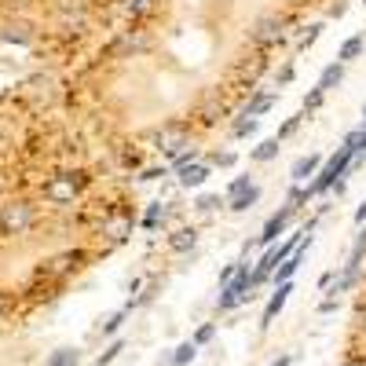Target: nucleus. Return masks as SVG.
Wrapping results in <instances>:
<instances>
[{
    "label": "nucleus",
    "mask_w": 366,
    "mask_h": 366,
    "mask_svg": "<svg viewBox=\"0 0 366 366\" xmlns=\"http://www.w3.org/2000/svg\"><path fill=\"white\" fill-rule=\"evenodd\" d=\"M282 37V19H275V15H264V19H257V26L249 29V41L253 44H275Z\"/></svg>",
    "instance_id": "obj_6"
},
{
    "label": "nucleus",
    "mask_w": 366,
    "mask_h": 366,
    "mask_svg": "<svg viewBox=\"0 0 366 366\" xmlns=\"http://www.w3.org/2000/svg\"><path fill=\"white\" fill-rule=\"evenodd\" d=\"M77 363V348H55L48 356V366H73Z\"/></svg>",
    "instance_id": "obj_22"
},
{
    "label": "nucleus",
    "mask_w": 366,
    "mask_h": 366,
    "mask_svg": "<svg viewBox=\"0 0 366 366\" xmlns=\"http://www.w3.org/2000/svg\"><path fill=\"white\" fill-rule=\"evenodd\" d=\"M363 129H366V106H363Z\"/></svg>",
    "instance_id": "obj_40"
},
{
    "label": "nucleus",
    "mask_w": 366,
    "mask_h": 366,
    "mask_svg": "<svg viewBox=\"0 0 366 366\" xmlns=\"http://www.w3.org/2000/svg\"><path fill=\"white\" fill-rule=\"evenodd\" d=\"M363 44H366V37H359V34H356V37H348V41L341 44V52H337V62H341V66L363 55Z\"/></svg>",
    "instance_id": "obj_15"
},
{
    "label": "nucleus",
    "mask_w": 366,
    "mask_h": 366,
    "mask_svg": "<svg viewBox=\"0 0 366 366\" xmlns=\"http://www.w3.org/2000/svg\"><path fill=\"white\" fill-rule=\"evenodd\" d=\"M73 366H77V363H73Z\"/></svg>",
    "instance_id": "obj_43"
},
{
    "label": "nucleus",
    "mask_w": 366,
    "mask_h": 366,
    "mask_svg": "<svg viewBox=\"0 0 366 366\" xmlns=\"http://www.w3.org/2000/svg\"><path fill=\"white\" fill-rule=\"evenodd\" d=\"M249 187H253V180H249V176L231 180V187H227V202H231V198H238V195H242V190H249Z\"/></svg>",
    "instance_id": "obj_30"
},
{
    "label": "nucleus",
    "mask_w": 366,
    "mask_h": 366,
    "mask_svg": "<svg viewBox=\"0 0 366 366\" xmlns=\"http://www.w3.org/2000/svg\"><path fill=\"white\" fill-rule=\"evenodd\" d=\"M195 242H198V231H195V227H176V231L169 234V249H172V253L195 249Z\"/></svg>",
    "instance_id": "obj_11"
},
{
    "label": "nucleus",
    "mask_w": 366,
    "mask_h": 366,
    "mask_svg": "<svg viewBox=\"0 0 366 366\" xmlns=\"http://www.w3.org/2000/svg\"><path fill=\"white\" fill-rule=\"evenodd\" d=\"M216 205H220V198H216V195H202V198L195 202V209H198V213H213Z\"/></svg>",
    "instance_id": "obj_31"
},
{
    "label": "nucleus",
    "mask_w": 366,
    "mask_h": 366,
    "mask_svg": "<svg viewBox=\"0 0 366 366\" xmlns=\"http://www.w3.org/2000/svg\"><path fill=\"white\" fill-rule=\"evenodd\" d=\"M293 213H297V205H290V202H286L279 213H272V216H267V224H264V231H260L257 242H260V246H275V242H279V234H282L286 227H290Z\"/></svg>",
    "instance_id": "obj_4"
},
{
    "label": "nucleus",
    "mask_w": 366,
    "mask_h": 366,
    "mask_svg": "<svg viewBox=\"0 0 366 366\" xmlns=\"http://www.w3.org/2000/svg\"><path fill=\"white\" fill-rule=\"evenodd\" d=\"M319 165H323V157H319V154H300L297 162L290 165L293 183H308L311 176H319Z\"/></svg>",
    "instance_id": "obj_7"
},
{
    "label": "nucleus",
    "mask_w": 366,
    "mask_h": 366,
    "mask_svg": "<svg viewBox=\"0 0 366 366\" xmlns=\"http://www.w3.org/2000/svg\"><path fill=\"white\" fill-rule=\"evenodd\" d=\"M319 34H323V22H311L304 34H300V41H297V52H308V48L319 41Z\"/></svg>",
    "instance_id": "obj_23"
},
{
    "label": "nucleus",
    "mask_w": 366,
    "mask_h": 366,
    "mask_svg": "<svg viewBox=\"0 0 366 366\" xmlns=\"http://www.w3.org/2000/svg\"><path fill=\"white\" fill-rule=\"evenodd\" d=\"M165 176H169V169L162 165V169H147V172H143L139 180H165Z\"/></svg>",
    "instance_id": "obj_35"
},
{
    "label": "nucleus",
    "mask_w": 366,
    "mask_h": 366,
    "mask_svg": "<svg viewBox=\"0 0 366 366\" xmlns=\"http://www.w3.org/2000/svg\"><path fill=\"white\" fill-rule=\"evenodd\" d=\"M352 162H356V150L348 147V143L341 139V147H337V154L330 157V162L323 165V172L315 176L311 183H308V190H311V198H323L326 190H333L337 183H344V176H348V169H352Z\"/></svg>",
    "instance_id": "obj_1"
},
{
    "label": "nucleus",
    "mask_w": 366,
    "mask_h": 366,
    "mask_svg": "<svg viewBox=\"0 0 366 366\" xmlns=\"http://www.w3.org/2000/svg\"><path fill=\"white\" fill-rule=\"evenodd\" d=\"M363 4H366V0H363Z\"/></svg>",
    "instance_id": "obj_42"
},
{
    "label": "nucleus",
    "mask_w": 366,
    "mask_h": 366,
    "mask_svg": "<svg viewBox=\"0 0 366 366\" xmlns=\"http://www.w3.org/2000/svg\"><path fill=\"white\" fill-rule=\"evenodd\" d=\"M150 4H154V0H132V11H136V15H139V11H147V8H150Z\"/></svg>",
    "instance_id": "obj_37"
},
{
    "label": "nucleus",
    "mask_w": 366,
    "mask_h": 366,
    "mask_svg": "<svg viewBox=\"0 0 366 366\" xmlns=\"http://www.w3.org/2000/svg\"><path fill=\"white\" fill-rule=\"evenodd\" d=\"M333 279H337V272H326V275L319 279V290H330V286H333Z\"/></svg>",
    "instance_id": "obj_36"
},
{
    "label": "nucleus",
    "mask_w": 366,
    "mask_h": 366,
    "mask_svg": "<svg viewBox=\"0 0 366 366\" xmlns=\"http://www.w3.org/2000/svg\"><path fill=\"white\" fill-rule=\"evenodd\" d=\"M257 125H260L257 118H246V114H242V118L234 121V129H231V132H234L238 139H242V136H253V132H257Z\"/></svg>",
    "instance_id": "obj_27"
},
{
    "label": "nucleus",
    "mask_w": 366,
    "mask_h": 366,
    "mask_svg": "<svg viewBox=\"0 0 366 366\" xmlns=\"http://www.w3.org/2000/svg\"><path fill=\"white\" fill-rule=\"evenodd\" d=\"M121 352H125V341H121V337H114V341H110V344L103 348V356L95 359V366H110V363H114Z\"/></svg>",
    "instance_id": "obj_21"
},
{
    "label": "nucleus",
    "mask_w": 366,
    "mask_h": 366,
    "mask_svg": "<svg viewBox=\"0 0 366 366\" xmlns=\"http://www.w3.org/2000/svg\"><path fill=\"white\" fill-rule=\"evenodd\" d=\"M257 202H260V187L253 183L249 190H242V195H238V198H231L227 205H231V213H249V209H253V205H257Z\"/></svg>",
    "instance_id": "obj_14"
},
{
    "label": "nucleus",
    "mask_w": 366,
    "mask_h": 366,
    "mask_svg": "<svg viewBox=\"0 0 366 366\" xmlns=\"http://www.w3.org/2000/svg\"><path fill=\"white\" fill-rule=\"evenodd\" d=\"M125 315H129V308H118V311L106 315L103 319V337H114V333L121 330V323H125Z\"/></svg>",
    "instance_id": "obj_19"
},
{
    "label": "nucleus",
    "mask_w": 366,
    "mask_h": 366,
    "mask_svg": "<svg viewBox=\"0 0 366 366\" xmlns=\"http://www.w3.org/2000/svg\"><path fill=\"white\" fill-rule=\"evenodd\" d=\"M231 169V165H238V154L234 150H216V154H209V169Z\"/></svg>",
    "instance_id": "obj_24"
},
{
    "label": "nucleus",
    "mask_w": 366,
    "mask_h": 366,
    "mask_svg": "<svg viewBox=\"0 0 366 366\" xmlns=\"http://www.w3.org/2000/svg\"><path fill=\"white\" fill-rule=\"evenodd\" d=\"M344 81V66H341V62H330V66L319 73V88L323 92H330V88H337Z\"/></svg>",
    "instance_id": "obj_16"
},
{
    "label": "nucleus",
    "mask_w": 366,
    "mask_h": 366,
    "mask_svg": "<svg viewBox=\"0 0 366 366\" xmlns=\"http://www.w3.org/2000/svg\"><path fill=\"white\" fill-rule=\"evenodd\" d=\"M165 213H169L165 205H162V202H154L150 209L143 213V227H147V231H154V227H157V224H162V220H165Z\"/></svg>",
    "instance_id": "obj_20"
},
{
    "label": "nucleus",
    "mask_w": 366,
    "mask_h": 366,
    "mask_svg": "<svg viewBox=\"0 0 366 366\" xmlns=\"http://www.w3.org/2000/svg\"><path fill=\"white\" fill-rule=\"evenodd\" d=\"M238 304H242V297H238L231 286H224V290H220V297H216V311L224 315V311H234Z\"/></svg>",
    "instance_id": "obj_18"
},
{
    "label": "nucleus",
    "mask_w": 366,
    "mask_h": 366,
    "mask_svg": "<svg viewBox=\"0 0 366 366\" xmlns=\"http://www.w3.org/2000/svg\"><path fill=\"white\" fill-rule=\"evenodd\" d=\"M323 99H326V92L319 88V85H315L308 95H304V114H315V110H319L323 106Z\"/></svg>",
    "instance_id": "obj_29"
},
{
    "label": "nucleus",
    "mask_w": 366,
    "mask_h": 366,
    "mask_svg": "<svg viewBox=\"0 0 366 366\" xmlns=\"http://www.w3.org/2000/svg\"><path fill=\"white\" fill-rule=\"evenodd\" d=\"M290 293H293V282H282V286H275V293L267 297V304H264V315H260V330H267L275 319H279V311L286 308V300H290Z\"/></svg>",
    "instance_id": "obj_5"
},
{
    "label": "nucleus",
    "mask_w": 366,
    "mask_h": 366,
    "mask_svg": "<svg viewBox=\"0 0 366 366\" xmlns=\"http://www.w3.org/2000/svg\"><path fill=\"white\" fill-rule=\"evenodd\" d=\"M304 118H308L304 110H300V114H293V118H286V125L279 129V139H290V136H293V132L300 129V125H304Z\"/></svg>",
    "instance_id": "obj_28"
},
{
    "label": "nucleus",
    "mask_w": 366,
    "mask_h": 366,
    "mask_svg": "<svg viewBox=\"0 0 366 366\" xmlns=\"http://www.w3.org/2000/svg\"><path fill=\"white\" fill-rule=\"evenodd\" d=\"M216 337V323H202L198 330H195V337H190V341H195L198 348H205V344H209Z\"/></svg>",
    "instance_id": "obj_26"
},
{
    "label": "nucleus",
    "mask_w": 366,
    "mask_h": 366,
    "mask_svg": "<svg viewBox=\"0 0 366 366\" xmlns=\"http://www.w3.org/2000/svg\"><path fill=\"white\" fill-rule=\"evenodd\" d=\"M77 260H81V253H59V257H52V260L41 267V275H55V279H62V275H70L73 267H77Z\"/></svg>",
    "instance_id": "obj_8"
},
{
    "label": "nucleus",
    "mask_w": 366,
    "mask_h": 366,
    "mask_svg": "<svg viewBox=\"0 0 366 366\" xmlns=\"http://www.w3.org/2000/svg\"><path fill=\"white\" fill-rule=\"evenodd\" d=\"M356 224H366V198H363V205L356 209Z\"/></svg>",
    "instance_id": "obj_38"
},
{
    "label": "nucleus",
    "mask_w": 366,
    "mask_h": 366,
    "mask_svg": "<svg viewBox=\"0 0 366 366\" xmlns=\"http://www.w3.org/2000/svg\"><path fill=\"white\" fill-rule=\"evenodd\" d=\"M81 187H85V176H81V172H59V176H52L41 190H44V202H52V205H70L77 195H81Z\"/></svg>",
    "instance_id": "obj_2"
},
{
    "label": "nucleus",
    "mask_w": 366,
    "mask_h": 366,
    "mask_svg": "<svg viewBox=\"0 0 366 366\" xmlns=\"http://www.w3.org/2000/svg\"><path fill=\"white\" fill-rule=\"evenodd\" d=\"M195 356H198V344L195 341H183V344L172 348V366H190V363H195Z\"/></svg>",
    "instance_id": "obj_17"
},
{
    "label": "nucleus",
    "mask_w": 366,
    "mask_h": 366,
    "mask_svg": "<svg viewBox=\"0 0 366 366\" xmlns=\"http://www.w3.org/2000/svg\"><path fill=\"white\" fill-rule=\"evenodd\" d=\"M275 103H279V95H275V92H260V95H253V99L246 103V110H242V114L260 121V114H267V110H272Z\"/></svg>",
    "instance_id": "obj_10"
},
{
    "label": "nucleus",
    "mask_w": 366,
    "mask_h": 366,
    "mask_svg": "<svg viewBox=\"0 0 366 366\" xmlns=\"http://www.w3.org/2000/svg\"><path fill=\"white\" fill-rule=\"evenodd\" d=\"M0 315H4V297H0Z\"/></svg>",
    "instance_id": "obj_41"
},
{
    "label": "nucleus",
    "mask_w": 366,
    "mask_h": 366,
    "mask_svg": "<svg viewBox=\"0 0 366 366\" xmlns=\"http://www.w3.org/2000/svg\"><path fill=\"white\" fill-rule=\"evenodd\" d=\"M180 172V183L183 187H202L205 180H209V162H190V165H183V169H176Z\"/></svg>",
    "instance_id": "obj_9"
},
{
    "label": "nucleus",
    "mask_w": 366,
    "mask_h": 366,
    "mask_svg": "<svg viewBox=\"0 0 366 366\" xmlns=\"http://www.w3.org/2000/svg\"><path fill=\"white\" fill-rule=\"evenodd\" d=\"M344 11H348V0H333V4H330V19H344Z\"/></svg>",
    "instance_id": "obj_34"
},
{
    "label": "nucleus",
    "mask_w": 366,
    "mask_h": 366,
    "mask_svg": "<svg viewBox=\"0 0 366 366\" xmlns=\"http://www.w3.org/2000/svg\"><path fill=\"white\" fill-rule=\"evenodd\" d=\"M344 143H348V147L356 150V157H363V154H366V129H356V132H348V136H344Z\"/></svg>",
    "instance_id": "obj_25"
},
{
    "label": "nucleus",
    "mask_w": 366,
    "mask_h": 366,
    "mask_svg": "<svg viewBox=\"0 0 366 366\" xmlns=\"http://www.w3.org/2000/svg\"><path fill=\"white\" fill-rule=\"evenodd\" d=\"M272 366H293V356H279Z\"/></svg>",
    "instance_id": "obj_39"
},
{
    "label": "nucleus",
    "mask_w": 366,
    "mask_h": 366,
    "mask_svg": "<svg viewBox=\"0 0 366 366\" xmlns=\"http://www.w3.org/2000/svg\"><path fill=\"white\" fill-rule=\"evenodd\" d=\"M279 150H282V139H279V136H272V139L257 143L249 157H253V162H272V157H279Z\"/></svg>",
    "instance_id": "obj_13"
},
{
    "label": "nucleus",
    "mask_w": 366,
    "mask_h": 366,
    "mask_svg": "<svg viewBox=\"0 0 366 366\" xmlns=\"http://www.w3.org/2000/svg\"><path fill=\"white\" fill-rule=\"evenodd\" d=\"M341 308V297H326V300H319V315H333Z\"/></svg>",
    "instance_id": "obj_32"
},
{
    "label": "nucleus",
    "mask_w": 366,
    "mask_h": 366,
    "mask_svg": "<svg viewBox=\"0 0 366 366\" xmlns=\"http://www.w3.org/2000/svg\"><path fill=\"white\" fill-rule=\"evenodd\" d=\"M0 37L11 41V44H29V41H34V34H29V26H26V22H4Z\"/></svg>",
    "instance_id": "obj_12"
},
{
    "label": "nucleus",
    "mask_w": 366,
    "mask_h": 366,
    "mask_svg": "<svg viewBox=\"0 0 366 366\" xmlns=\"http://www.w3.org/2000/svg\"><path fill=\"white\" fill-rule=\"evenodd\" d=\"M293 73H297V70H293V62H286V66L279 70V77H275V81H279V88H286V85H290V81H293Z\"/></svg>",
    "instance_id": "obj_33"
},
{
    "label": "nucleus",
    "mask_w": 366,
    "mask_h": 366,
    "mask_svg": "<svg viewBox=\"0 0 366 366\" xmlns=\"http://www.w3.org/2000/svg\"><path fill=\"white\" fill-rule=\"evenodd\" d=\"M34 224H37V213H34V205H29V202L0 205V231H4V234H26Z\"/></svg>",
    "instance_id": "obj_3"
}]
</instances>
